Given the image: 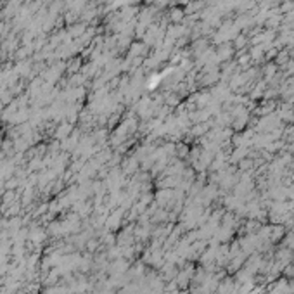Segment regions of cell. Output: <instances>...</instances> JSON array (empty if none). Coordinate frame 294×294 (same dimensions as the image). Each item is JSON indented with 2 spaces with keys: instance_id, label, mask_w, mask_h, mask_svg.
Masks as SVG:
<instances>
[{
  "instance_id": "6da1fadb",
  "label": "cell",
  "mask_w": 294,
  "mask_h": 294,
  "mask_svg": "<svg viewBox=\"0 0 294 294\" xmlns=\"http://www.w3.org/2000/svg\"><path fill=\"white\" fill-rule=\"evenodd\" d=\"M175 152H177L178 158H185V156L189 154V147L184 146V144H178V146L175 147Z\"/></svg>"
}]
</instances>
